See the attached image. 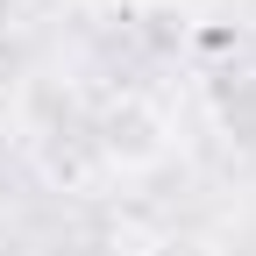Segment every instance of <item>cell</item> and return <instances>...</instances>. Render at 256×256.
I'll list each match as a JSON object with an SVG mask.
<instances>
[{
  "label": "cell",
  "mask_w": 256,
  "mask_h": 256,
  "mask_svg": "<svg viewBox=\"0 0 256 256\" xmlns=\"http://www.w3.org/2000/svg\"><path fill=\"white\" fill-rule=\"evenodd\" d=\"M92 156L114 164V171H150V164L171 156V121L150 100H114L100 114V128H92Z\"/></svg>",
  "instance_id": "cell-1"
},
{
  "label": "cell",
  "mask_w": 256,
  "mask_h": 256,
  "mask_svg": "<svg viewBox=\"0 0 256 256\" xmlns=\"http://www.w3.org/2000/svg\"><path fill=\"white\" fill-rule=\"evenodd\" d=\"M92 164H100V156H92V142H86V150H78L72 136H64V142L50 136V142H43V178H50V185L86 192V185H92Z\"/></svg>",
  "instance_id": "cell-2"
}]
</instances>
